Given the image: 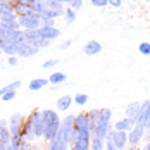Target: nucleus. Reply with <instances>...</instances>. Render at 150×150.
Returning a JSON list of instances; mask_svg holds the SVG:
<instances>
[{"instance_id": "f257e3e1", "label": "nucleus", "mask_w": 150, "mask_h": 150, "mask_svg": "<svg viewBox=\"0 0 150 150\" xmlns=\"http://www.w3.org/2000/svg\"><path fill=\"white\" fill-rule=\"evenodd\" d=\"M42 116H43V121H45V131H43V138L47 142H52L55 135L59 133L60 128V117L59 114L52 109H47V110H42Z\"/></svg>"}, {"instance_id": "f03ea898", "label": "nucleus", "mask_w": 150, "mask_h": 150, "mask_svg": "<svg viewBox=\"0 0 150 150\" xmlns=\"http://www.w3.org/2000/svg\"><path fill=\"white\" fill-rule=\"evenodd\" d=\"M110 119H112V110H110V109H100V117H98V121H97V126H95L93 136L105 140V138H107V133H109V129L112 128Z\"/></svg>"}, {"instance_id": "7ed1b4c3", "label": "nucleus", "mask_w": 150, "mask_h": 150, "mask_svg": "<svg viewBox=\"0 0 150 150\" xmlns=\"http://www.w3.org/2000/svg\"><path fill=\"white\" fill-rule=\"evenodd\" d=\"M23 126H24V116L19 114V112L12 114L11 119H9V131H11V136H12L11 142H19V140H23V138H21Z\"/></svg>"}, {"instance_id": "20e7f679", "label": "nucleus", "mask_w": 150, "mask_h": 150, "mask_svg": "<svg viewBox=\"0 0 150 150\" xmlns=\"http://www.w3.org/2000/svg\"><path fill=\"white\" fill-rule=\"evenodd\" d=\"M105 140H112V143L116 145L117 150H126L128 145H129V140H128V131H117L114 129V126L109 129L107 133V138Z\"/></svg>"}, {"instance_id": "39448f33", "label": "nucleus", "mask_w": 150, "mask_h": 150, "mask_svg": "<svg viewBox=\"0 0 150 150\" xmlns=\"http://www.w3.org/2000/svg\"><path fill=\"white\" fill-rule=\"evenodd\" d=\"M31 122V126H33V129H35V135L36 138H43V131H45V121H43V116H42V110H33L30 116H28V119Z\"/></svg>"}, {"instance_id": "423d86ee", "label": "nucleus", "mask_w": 150, "mask_h": 150, "mask_svg": "<svg viewBox=\"0 0 150 150\" xmlns=\"http://www.w3.org/2000/svg\"><path fill=\"white\" fill-rule=\"evenodd\" d=\"M17 23L21 30H38L42 26L40 16H17Z\"/></svg>"}, {"instance_id": "0eeeda50", "label": "nucleus", "mask_w": 150, "mask_h": 150, "mask_svg": "<svg viewBox=\"0 0 150 150\" xmlns=\"http://www.w3.org/2000/svg\"><path fill=\"white\" fill-rule=\"evenodd\" d=\"M143 133H145V126H143V124H140V122H136L135 126H133V129H131V131H128L129 145H138V143L142 142V138H143Z\"/></svg>"}, {"instance_id": "6e6552de", "label": "nucleus", "mask_w": 150, "mask_h": 150, "mask_svg": "<svg viewBox=\"0 0 150 150\" xmlns=\"http://www.w3.org/2000/svg\"><path fill=\"white\" fill-rule=\"evenodd\" d=\"M38 35L40 38H47V40H54L60 35V30L55 26H40L38 28Z\"/></svg>"}, {"instance_id": "1a4fd4ad", "label": "nucleus", "mask_w": 150, "mask_h": 150, "mask_svg": "<svg viewBox=\"0 0 150 150\" xmlns=\"http://www.w3.org/2000/svg\"><path fill=\"white\" fill-rule=\"evenodd\" d=\"M38 47L31 45L28 42H24V43H19V48H17V55H23V57H33V55H36L38 54Z\"/></svg>"}, {"instance_id": "9d476101", "label": "nucleus", "mask_w": 150, "mask_h": 150, "mask_svg": "<svg viewBox=\"0 0 150 150\" xmlns=\"http://www.w3.org/2000/svg\"><path fill=\"white\" fill-rule=\"evenodd\" d=\"M138 114H140V102H129L126 105V117L131 121H138Z\"/></svg>"}, {"instance_id": "9b49d317", "label": "nucleus", "mask_w": 150, "mask_h": 150, "mask_svg": "<svg viewBox=\"0 0 150 150\" xmlns=\"http://www.w3.org/2000/svg\"><path fill=\"white\" fill-rule=\"evenodd\" d=\"M149 114H150V98H147V100L140 102V114H138V121L136 122L143 124L147 121V117H149Z\"/></svg>"}, {"instance_id": "f8f14e48", "label": "nucleus", "mask_w": 150, "mask_h": 150, "mask_svg": "<svg viewBox=\"0 0 150 150\" xmlns=\"http://www.w3.org/2000/svg\"><path fill=\"white\" fill-rule=\"evenodd\" d=\"M135 124H136L135 121H131V119H128V117H124V119L116 121L112 126H114V129H117V131H131Z\"/></svg>"}, {"instance_id": "ddd939ff", "label": "nucleus", "mask_w": 150, "mask_h": 150, "mask_svg": "<svg viewBox=\"0 0 150 150\" xmlns=\"http://www.w3.org/2000/svg\"><path fill=\"white\" fill-rule=\"evenodd\" d=\"M12 136H11V131H9V121L0 119V142L4 143H11Z\"/></svg>"}, {"instance_id": "4468645a", "label": "nucleus", "mask_w": 150, "mask_h": 150, "mask_svg": "<svg viewBox=\"0 0 150 150\" xmlns=\"http://www.w3.org/2000/svg\"><path fill=\"white\" fill-rule=\"evenodd\" d=\"M74 126L78 129H88L90 131V122H88V112H79L76 114V122ZM91 133V131H90Z\"/></svg>"}, {"instance_id": "2eb2a0df", "label": "nucleus", "mask_w": 150, "mask_h": 150, "mask_svg": "<svg viewBox=\"0 0 150 150\" xmlns=\"http://www.w3.org/2000/svg\"><path fill=\"white\" fill-rule=\"evenodd\" d=\"M0 48H2V52H4V54H7V55H17L19 43H16V42H12V40L5 38V40H4V45L0 47Z\"/></svg>"}, {"instance_id": "dca6fc26", "label": "nucleus", "mask_w": 150, "mask_h": 150, "mask_svg": "<svg viewBox=\"0 0 150 150\" xmlns=\"http://www.w3.org/2000/svg\"><path fill=\"white\" fill-rule=\"evenodd\" d=\"M83 52L86 55H97V54L102 52V45L98 42H95V40H90V42H86V45L83 47Z\"/></svg>"}, {"instance_id": "f3484780", "label": "nucleus", "mask_w": 150, "mask_h": 150, "mask_svg": "<svg viewBox=\"0 0 150 150\" xmlns=\"http://www.w3.org/2000/svg\"><path fill=\"white\" fill-rule=\"evenodd\" d=\"M21 138L24 140V142H33L36 135H35V129H33V126H31L30 121H26L24 122V126H23V131H21Z\"/></svg>"}, {"instance_id": "a211bd4d", "label": "nucleus", "mask_w": 150, "mask_h": 150, "mask_svg": "<svg viewBox=\"0 0 150 150\" xmlns=\"http://www.w3.org/2000/svg\"><path fill=\"white\" fill-rule=\"evenodd\" d=\"M14 12L17 16H38L31 9V5H24V4H14Z\"/></svg>"}, {"instance_id": "6ab92c4d", "label": "nucleus", "mask_w": 150, "mask_h": 150, "mask_svg": "<svg viewBox=\"0 0 150 150\" xmlns=\"http://www.w3.org/2000/svg\"><path fill=\"white\" fill-rule=\"evenodd\" d=\"M98 117H100V109H91V110H88V122H90L91 135H93V131H95V126H97Z\"/></svg>"}, {"instance_id": "aec40b11", "label": "nucleus", "mask_w": 150, "mask_h": 150, "mask_svg": "<svg viewBox=\"0 0 150 150\" xmlns=\"http://www.w3.org/2000/svg\"><path fill=\"white\" fill-rule=\"evenodd\" d=\"M7 38H9V40H12V42H16V43H24V42H26V35H24V30L11 31Z\"/></svg>"}, {"instance_id": "412c9836", "label": "nucleus", "mask_w": 150, "mask_h": 150, "mask_svg": "<svg viewBox=\"0 0 150 150\" xmlns=\"http://www.w3.org/2000/svg\"><path fill=\"white\" fill-rule=\"evenodd\" d=\"M48 83H50V81H48V79H45V78H36V79H33V81H31L28 86H30L31 91H36V90H42V88H45Z\"/></svg>"}, {"instance_id": "4be33fe9", "label": "nucleus", "mask_w": 150, "mask_h": 150, "mask_svg": "<svg viewBox=\"0 0 150 150\" xmlns=\"http://www.w3.org/2000/svg\"><path fill=\"white\" fill-rule=\"evenodd\" d=\"M71 104H73V97L64 95V97H60L59 100H57V109L59 110H69Z\"/></svg>"}, {"instance_id": "5701e85b", "label": "nucleus", "mask_w": 150, "mask_h": 150, "mask_svg": "<svg viewBox=\"0 0 150 150\" xmlns=\"http://www.w3.org/2000/svg\"><path fill=\"white\" fill-rule=\"evenodd\" d=\"M30 5H31V9H33V11H35V12H36L38 16L42 14V12H45V11H47L45 0H33Z\"/></svg>"}, {"instance_id": "b1692460", "label": "nucleus", "mask_w": 150, "mask_h": 150, "mask_svg": "<svg viewBox=\"0 0 150 150\" xmlns=\"http://www.w3.org/2000/svg\"><path fill=\"white\" fill-rule=\"evenodd\" d=\"M9 12H14V2H11V0H0V16L9 14Z\"/></svg>"}, {"instance_id": "393cba45", "label": "nucleus", "mask_w": 150, "mask_h": 150, "mask_svg": "<svg viewBox=\"0 0 150 150\" xmlns=\"http://www.w3.org/2000/svg\"><path fill=\"white\" fill-rule=\"evenodd\" d=\"M104 149H105V140L93 136L91 138V143H90V150H104Z\"/></svg>"}, {"instance_id": "a878e982", "label": "nucleus", "mask_w": 150, "mask_h": 150, "mask_svg": "<svg viewBox=\"0 0 150 150\" xmlns=\"http://www.w3.org/2000/svg\"><path fill=\"white\" fill-rule=\"evenodd\" d=\"M47 9H52V11H66L64 9V4L60 0H45Z\"/></svg>"}, {"instance_id": "bb28decb", "label": "nucleus", "mask_w": 150, "mask_h": 150, "mask_svg": "<svg viewBox=\"0 0 150 150\" xmlns=\"http://www.w3.org/2000/svg\"><path fill=\"white\" fill-rule=\"evenodd\" d=\"M90 143L91 142H86V140H76L74 143L71 145V149H74V150H90Z\"/></svg>"}, {"instance_id": "cd10ccee", "label": "nucleus", "mask_w": 150, "mask_h": 150, "mask_svg": "<svg viewBox=\"0 0 150 150\" xmlns=\"http://www.w3.org/2000/svg\"><path fill=\"white\" fill-rule=\"evenodd\" d=\"M48 81L50 83H55V85H60V83L66 81V74L64 73H52L50 78H48Z\"/></svg>"}, {"instance_id": "c85d7f7f", "label": "nucleus", "mask_w": 150, "mask_h": 150, "mask_svg": "<svg viewBox=\"0 0 150 150\" xmlns=\"http://www.w3.org/2000/svg\"><path fill=\"white\" fill-rule=\"evenodd\" d=\"M64 19L67 21V24L74 23V21H76V11H74V9H71V7H67V9H66V12H64Z\"/></svg>"}, {"instance_id": "c756f323", "label": "nucleus", "mask_w": 150, "mask_h": 150, "mask_svg": "<svg viewBox=\"0 0 150 150\" xmlns=\"http://www.w3.org/2000/svg\"><path fill=\"white\" fill-rule=\"evenodd\" d=\"M73 102L78 104V105H85L88 102V95H86V93H78V95L73 97Z\"/></svg>"}, {"instance_id": "7c9ffc66", "label": "nucleus", "mask_w": 150, "mask_h": 150, "mask_svg": "<svg viewBox=\"0 0 150 150\" xmlns=\"http://www.w3.org/2000/svg\"><path fill=\"white\" fill-rule=\"evenodd\" d=\"M138 52H140L142 55L150 57V42H142V43L138 45Z\"/></svg>"}, {"instance_id": "2f4dec72", "label": "nucleus", "mask_w": 150, "mask_h": 150, "mask_svg": "<svg viewBox=\"0 0 150 150\" xmlns=\"http://www.w3.org/2000/svg\"><path fill=\"white\" fill-rule=\"evenodd\" d=\"M0 21H2V23H14V21H17V14H16V12L2 14L0 16Z\"/></svg>"}, {"instance_id": "473e14b6", "label": "nucleus", "mask_w": 150, "mask_h": 150, "mask_svg": "<svg viewBox=\"0 0 150 150\" xmlns=\"http://www.w3.org/2000/svg\"><path fill=\"white\" fill-rule=\"evenodd\" d=\"M21 86V81H14V83H11V85H7V86H4L2 90H0V97L5 93V91H9V90H17Z\"/></svg>"}, {"instance_id": "72a5a7b5", "label": "nucleus", "mask_w": 150, "mask_h": 150, "mask_svg": "<svg viewBox=\"0 0 150 150\" xmlns=\"http://www.w3.org/2000/svg\"><path fill=\"white\" fill-rule=\"evenodd\" d=\"M14 97H16V90H9V91H5V93L0 97V98H2L4 102H9V100H12Z\"/></svg>"}, {"instance_id": "f704fd0d", "label": "nucleus", "mask_w": 150, "mask_h": 150, "mask_svg": "<svg viewBox=\"0 0 150 150\" xmlns=\"http://www.w3.org/2000/svg\"><path fill=\"white\" fill-rule=\"evenodd\" d=\"M50 42H52V40H47V38H40V40L36 42V47H38V48H47V47H50Z\"/></svg>"}, {"instance_id": "c9c22d12", "label": "nucleus", "mask_w": 150, "mask_h": 150, "mask_svg": "<svg viewBox=\"0 0 150 150\" xmlns=\"http://www.w3.org/2000/svg\"><path fill=\"white\" fill-rule=\"evenodd\" d=\"M59 64V59H50V60H47V62H43V69H48V67H55Z\"/></svg>"}, {"instance_id": "e433bc0d", "label": "nucleus", "mask_w": 150, "mask_h": 150, "mask_svg": "<svg viewBox=\"0 0 150 150\" xmlns=\"http://www.w3.org/2000/svg\"><path fill=\"white\" fill-rule=\"evenodd\" d=\"M69 7H71V9H74V11H79V9L83 7V0H71Z\"/></svg>"}, {"instance_id": "4c0bfd02", "label": "nucleus", "mask_w": 150, "mask_h": 150, "mask_svg": "<svg viewBox=\"0 0 150 150\" xmlns=\"http://www.w3.org/2000/svg\"><path fill=\"white\" fill-rule=\"evenodd\" d=\"M91 5L93 7H105V5H109V0H91Z\"/></svg>"}, {"instance_id": "58836bf2", "label": "nucleus", "mask_w": 150, "mask_h": 150, "mask_svg": "<svg viewBox=\"0 0 150 150\" xmlns=\"http://www.w3.org/2000/svg\"><path fill=\"white\" fill-rule=\"evenodd\" d=\"M42 26H55V19H42Z\"/></svg>"}, {"instance_id": "ea45409f", "label": "nucleus", "mask_w": 150, "mask_h": 150, "mask_svg": "<svg viewBox=\"0 0 150 150\" xmlns=\"http://www.w3.org/2000/svg\"><path fill=\"white\" fill-rule=\"evenodd\" d=\"M104 150H117V149H116V145L112 143V140H105V149Z\"/></svg>"}, {"instance_id": "a19ab883", "label": "nucleus", "mask_w": 150, "mask_h": 150, "mask_svg": "<svg viewBox=\"0 0 150 150\" xmlns=\"http://www.w3.org/2000/svg\"><path fill=\"white\" fill-rule=\"evenodd\" d=\"M109 5H110V7H116V9H119L121 5H122V0H109Z\"/></svg>"}, {"instance_id": "79ce46f5", "label": "nucleus", "mask_w": 150, "mask_h": 150, "mask_svg": "<svg viewBox=\"0 0 150 150\" xmlns=\"http://www.w3.org/2000/svg\"><path fill=\"white\" fill-rule=\"evenodd\" d=\"M142 142H143V143H145V142H150V128H145V133H143Z\"/></svg>"}, {"instance_id": "37998d69", "label": "nucleus", "mask_w": 150, "mask_h": 150, "mask_svg": "<svg viewBox=\"0 0 150 150\" xmlns=\"http://www.w3.org/2000/svg\"><path fill=\"white\" fill-rule=\"evenodd\" d=\"M7 62H9V66H16V64H17V57H16V55H9Z\"/></svg>"}, {"instance_id": "c03bdc74", "label": "nucleus", "mask_w": 150, "mask_h": 150, "mask_svg": "<svg viewBox=\"0 0 150 150\" xmlns=\"http://www.w3.org/2000/svg\"><path fill=\"white\" fill-rule=\"evenodd\" d=\"M73 45V40H67V42H64L62 45H60V50H64V48H67V47Z\"/></svg>"}, {"instance_id": "a18cd8bd", "label": "nucleus", "mask_w": 150, "mask_h": 150, "mask_svg": "<svg viewBox=\"0 0 150 150\" xmlns=\"http://www.w3.org/2000/svg\"><path fill=\"white\" fill-rule=\"evenodd\" d=\"M14 4H24V5H30L33 0H12Z\"/></svg>"}, {"instance_id": "49530a36", "label": "nucleus", "mask_w": 150, "mask_h": 150, "mask_svg": "<svg viewBox=\"0 0 150 150\" xmlns=\"http://www.w3.org/2000/svg\"><path fill=\"white\" fill-rule=\"evenodd\" d=\"M140 150H150V142H145V145H143Z\"/></svg>"}, {"instance_id": "de8ad7c7", "label": "nucleus", "mask_w": 150, "mask_h": 150, "mask_svg": "<svg viewBox=\"0 0 150 150\" xmlns=\"http://www.w3.org/2000/svg\"><path fill=\"white\" fill-rule=\"evenodd\" d=\"M126 150H140V149H138V145H128Z\"/></svg>"}, {"instance_id": "09e8293b", "label": "nucleus", "mask_w": 150, "mask_h": 150, "mask_svg": "<svg viewBox=\"0 0 150 150\" xmlns=\"http://www.w3.org/2000/svg\"><path fill=\"white\" fill-rule=\"evenodd\" d=\"M62 4H71V0H60Z\"/></svg>"}, {"instance_id": "8fccbe9b", "label": "nucleus", "mask_w": 150, "mask_h": 150, "mask_svg": "<svg viewBox=\"0 0 150 150\" xmlns=\"http://www.w3.org/2000/svg\"><path fill=\"white\" fill-rule=\"evenodd\" d=\"M30 150H40V149H36V147H31V149Z\"/></svg>"}, {"instance_id": "3c124183", "label": "nucleus", "mask_w": 150, "mask_h": 150, "mask_svg": "<svg viewBox=\"0 0 150 150\" xmlns=\"http://www.w3.org/2000/svg\"><path fill=\"white\" fill-rule=\"evenodd\" d=\"M0 54H2V48H0Z\"/></svg>"}, {"instance_id": "603ef678", "label": "nucleus", "mask_w": 150, "mask_h": 150, "mask_svg": "<svg viewBox=\"0 0 150 150\" xmlns=\"http://www.w3.org/2000/svg\"><path fill=\"white\" fill-rule=\"evenodd\" d=\"M71 150H74V149H71Z\"/></svg>"}]
</instances>
